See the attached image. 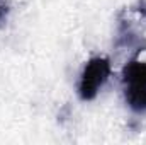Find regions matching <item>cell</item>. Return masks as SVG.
<instances>
[{
  "label": "cell",
  "instance_id": "cell-4",
  "mask_svg": "<svg viewBox=\"0 0 146 145\" xmlns=\"http://www.w3.org/2000/svg\"><path fill=\"white\" fill-rule=\"evenodd\" d=\"M133 10L134 12H138L139 15H141V19L146 21V0H138L136 2V5L133 7Z\"/></svg>",
  "mask_w": 146,
  "mask_h": 145
},
{
  "label": "cell",
  "instance_id": "cell-1",
  "mask_svg": "<svg viewBox=\"0 0 146 145\" xmlns=\"http://www.w3.org/2000/svg\"><path fill=\"white\" fill-rule=\"evenodd\" d=\"M122 87L127 106L136 113L146 111V63L136 56L122 68Z\"/></svg>",
  "mask_w": 146,
  "mask_h": 145
},
{
  "label": "cell",
  "instance_id": "cell-2",
  "mask_svg": "<svg viewBox=\"0 0 146 145\" xmlns=\"http://www.w3.org/2000/svg\"><path fill=\"white\" fill-rule=\"evenodd\" d=\"M110 60L106 56H95L90 58L85 67L83 72L80 75V82H78V96L82 101H94L100 91V87L107 82L110 77Z\"/></svg>",
  "mask_w": 146,
  "mask_h": 145
},
{
  "label": "cell",
  "instance_id": "cell-5",
  "mask_svg": "<svg viewBox=\"0 0 146 145\" xmlns=\"http://www.w3.org/2000/svg\"><path fill=\"white\" fill-rule=\"evenodd\" d=\"M7 15H9V5L3 3V2H0V28L5 26V22H7Z\"/></svg>",
  "mask_w": 146,
  "mask_h": 145
},
{
  "label": "cell",
  "instance_id": "cell-3",
  "mask_svg": "<svg viewBox=\"0 0 146 145\" xmlns=\"http://www.w3.org/2000/svg\"><path fill=\"white\" fill-rule=\"evenodd\" d=\"M117 48H134L136 53L145 51L146 50V39L143 36H139L129 24L127 21L121 19V26L117 31V41H115Z\"/></svg>",
  "mask_w": 146,
  "mask_h": 145
}]
</instances>
